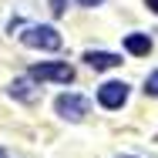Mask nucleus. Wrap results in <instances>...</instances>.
<instances>
[{
	"label": "nucleus",
	"mask_w": 158,
	"mask_h": 158,
	"mask_svg": "<svg viewBox=\"0 0 158 158\" xmlns=\"http://www.w3.org/2000/svg\"><path fill=\"white\" fill-rule=\"evenodd\" d=\"M20 40L27 47H34V51H61V34L54 31V27H47V24L27 27V31L20 34Z\"/></svg>",
	"instance_id": "nucleus-1"
},
{
	"label": "nucleus",
	"mask_w": 158,
	"mask_h": 158,
	"mask_svg": "<svg viewBox=\"0 0 158 158\" xmlns=\"http://www.w3.org/2000/svg\"><path fill=\"white\" fill-rule=\"evenodd\" d=\"M145 91L158 98V71H155V74H148V81H145Z\"/></svg>",
	"instance_id": "nucleus-8"
},
{
	"label": "nucleus",
	"mask_w": 158,
	"mask_h": 158,
	"mask_svg": "<svg viewBox=\"0 0 158 158\" xmlns=\"http://www.w3.org/2000/svg\"><path fill=\"white\" fill-rule=\"evenodd\" d=\"M10 94H14V98H20V101H27V104H34L40 91H34V84H31V81H24V77H20V81H14V84H10Z\"/></svg>",
	"instance_id": "nucleus-7"
},
{
	"label": "nucleus",
	"mask_w": 158,
	"mask_h": 158,
	"mask_svg": "<svg viewBox=\"0 0 158 158\" xmlns=\"http://www.w3.org/2000/svg\"><path fill=\"white\" fill-rule=\"evenodd\" d=\"M51 10H54V17H61L67 10V0H51Z\"/></svg>",
	"instance_id": "nucleus-9"
},
{
	"label": "nucleus",
	"mask_w": 158,
	"mask_h": 158,
	"mask_svg": "<svg viewBox=\"0 0 158 158\" xmlns=\"http://www.w3.org/2000/svg\"><path fill=\"white\" fill-rule=\"evenodd\" d=\"M0 158H7V152H3V148H0Z\"/></svg>",
	"instance_id": "nucleus-12"
},
{
	"label": "nucleus",
	"mask_w": 158,
	"mask_h": 158,
	"mask_svg": "<svg viewBox=\"0 0 158 158\" xmlns=\"http://www.w3.org/2000/svg\"><path fill=\"white\" fill-rule=\"evenodd\" d=\"M125 47H128V54H135V57H145V54L152 51V40H148L145 34H128V37H125Z\"/></svg>",
	"instance_id": "nucleus-6"
},
{
	"label": "nucleus",
	"mask_w": 158,
	"mask_h": 158,
	"mask_svg": "<svg viewBox=\"0 0 158 158\" xmlns=\"http://www.w3.org/2000/svg\"><path fill=\"white\" fill-rule=\"evenodd\" d=\"M84 61H88V67H94V71H108V67H118L121 57L118 54H108V51H88Z\"/></svg>",
	"instance_id": "nucleus-5"
},
{
	"label": "nucleus",
	"mask_w": 158,
	"mask_h": 158,
	"mask_svg": "<svg viewBox=\"0 0 158 158\" xmlns=\"http://www.w3.org/2000/svg\"><path fill=\"white\" fill-rule=\"evenodd\" d=\"M81 7H98V3H104V0H77Z\"/></svg>",
	"instance_id": "nucleus-10"
},
{
	"label": "nucleus",
	"mask_w": 158,
	"mask_h": 158,
	"mask_svg": "<svg viewBox=\"0 0 158 158\" xmlns=\"http://www.w3.org/2000/svg\"><path fill=\"white\" fill-rule=\"evenodd\" d=\"M54 108H57V114L67 118V121H81L84 114H88V98L81 94H61L54 101Z\"/></svg>",
	"instance_id": "nucleus-3"
},
{
	"label": "nucleus",
	"mask_w": 158,
	"mask_h": 158,
	"mask_svg": "<svg viewBox=\"0 0 158 158\" xmlns=\"http://www.w3.org/2000/svg\"><path fill=\"white\" fill-rule=\"evenodd\" d=\"M145 3H148V7H152V10L158 14V0H145Z\"/></svg>",
	"instance_id": "nucleus-11"
},
{
	"label": "nucleus",
	"mask_w": 158,
	"mask_h": 158,
	"mask_svg": "<svg viewBox=\"0 0 158 158\" xmlns=\"http://www.w3.org/2000/svg\"><path fill=\"white\" fill-rule=\"evenodd\" d=\"M98 101H101V108H108V111L121 108L128 101V84L125 81H108V84H101V88H98Z\"/></svg>",
	"instance_id": "nucleus-4"
},
{
	"label": "nucleus",
	"mask_w": 158,
	"mask_h": 158,
	"mask_svg": "<svg viewBox=\"0 0 158 158\" xmlns=\"http://www.w3.org/2000/svg\"><path fill=\"white\" fill-rule=\"evenodd\" d=\"M31 77L34 81H57V84H67V81H74V67H67V64H34L31 67Z\"/></svg>",
	"instance_id": "nucleus-2"
}]
</instances>
